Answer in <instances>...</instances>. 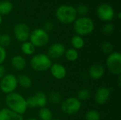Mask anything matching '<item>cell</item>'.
Instances as JSON below:
<instances>
[{"instance_id":"cell-1","label":"cell","mask_w":121,"mask_h":120,"mask_svg":"<svg viewBox=\"0 0 121 120\" xmlns=\"http://www.w3.org/2000/svg\"><path fill=\"white\" fill-rule=\"evenodd\" d=\"M5 103L8 107L7 108L21 115H23L28 110L26 99H25V98L21 94L15 92L6 95Z\"/></svg>"},{"instance_id":"cell-2","label":"cell","mask_w":121,"mask_h":120,"mask_svg":"<svg viewBox=\"0 0 121 120\" xmlns=\"http://www.w3.org/2000/svg\"><path fill=\"white\" fill-rule=\"evenodd\" d=\"M94 23L89 17L81 16L74 21L73 28L77 35L85 36L91 34L94 30Z\"/></svg>"},{"instance_id":"cell-3","label":"cell","mask_w":121,"mask_h":120,"mask_svg":"<svg viewBox=\"0 0 121 120\" xmlns=\"http://www.w3.org/2000/svg\"><path fill=\"white\" fill-rule=\"evenodd\" d=\"M55 16L57 19L62 23L69 24L74 23L77 19V13L76 8L69 5H62L59 6L56 11Z\"/></svg>"},{"instance_id":"cell-4","label":"cell","mask_w":121,"mask_h":120,"mask_svg":"<svg viewBox=\"0 0 121 120\" xmlns=\"http://www.w3.org/2000/svg\"><path fill=\"white\" fill-rule=\"evenodd\" d=\"M31 68L38 72L45 71L50 69L52 63V59L44 53H38L35 54L30 62Z\"/></svg>"},{"instance_id":"cell-5","label":"cell","mask_w":121,"mask_h":120,"mask_svg":"<svg viewBox=\"0 0 121 120\" xmlns=\"http://www.w3.org/2000/svg\"><path fill=\"white\" fill-rule=\"evenodd\" d=\"M29 40L35 48L42 47L48 44L50 37L48 33L43 28H36L30 32Z\"/></svg>"},{"instance_id":"cell-6","label":"cell","mask_w":121,"mask_h":120,"mask_svg":"<svg viewBox=\"0 0 121 120\" xmlns=\"http://www.w3.org/2000/svg\"><path fill=\"white\" fill-rule=\"evenodd\" d=\"M106 65L108 70L113 75L119 76L121 74V54L119 52H113L109 54Z\"/></svg>"},{"instance_id":"cell-7","label":"cell","mask_w":121,"mask_h":120,"mask_svg":"<svg viewBox=\"0 0 121 120\" xmlns=\"http://www.w3.org/2000/svg\"><path fill=\"white\" fill-rule=\"evenodd\" d=\"M82 108L81 101L76 97H69L61 103V110L67 115H74L79 112Z\"/></svg>"},{"instance_id":"cell-8","label":"cell","mask_w":121,"mask_h":120,"mask_svg":"<svg viewBox=\"0 0 121 120\" xmlns=\"http://www.w3.org/2000/svg\"><path fill=\"white\" fill-rule=\"evenodd\" d=\"M17 86V78L12 74H6L0 80V90L6 95L13 93Z\"/></svg>"},{"instance_id":"cell-9","label":"cell","mask_w":121,"mask_h":120,"mask_svg":"<svg viewBox=\"0 0 121 120\" xmlns=\"http://www.w3.org/2000/svg\"><path fill=\"white\" fill-rule=\"evenodd\" d=\"M28 108H44L48 103V97L42 91H37L26 99Z\"/></svg>"},{"instance_id":"cell-10","label":"cell","mask_w":121,"mask_h":120,"mask_svg":"<svg viewBox=\"0 0 121 120\" xmlns=\"http://www.w3.org/2000/svg\"><path fill=\"white\" fill-rule=\"evenodd\" d=\"M98 17L103 21L110 22L112 21L115 16V12L113 7L108 4L104 3L100 4L96 9Z\"/></svg>"},{"instance_id":"cell-11","label":"cell","mask_w":121,"mask_h":120,"mask_svg":"<svg viewBox=\"0 0 121 120\" xmlns=\"http://www.w3.org/2000/svg\"><path fill=\"white\" fill-rule=\"evenodd\" d=\"M13 33L16 39L21 42H26L30 37V30L28 25L24 23H18L13 28Z\"/></svg>"},{"instance_id":"cell-12","label":"cell","mask_w":121,"mask_h":120,"mask_svg":"<svg viewBox=\"0 0 121 120\" xmlns=\"http://www.w3.org/2000/svg\"><path fill=\"white\" fill-rule=\"evenodd\" d=\"M66 49L63 44L56 42L54 44H52L48 50L47 55L51 59H57L62 56H64L65 53Z\"/></svg>"},{"instance_id":"cell-13","label":"cell","mask_w":121,"mask_h":120,"mask_svg":"<svg viewBox=\"0 0 121 120\" xmlns=\"http://www.w3.org/2000/svg\"><path fill=\"white\" fill-rule=\"evenodd\" d=\"M111 96V91L108 88L102 86L99 88L94 95L95 102L98 105H104L108 102Z\"/></svg>"},{"instance_id":"cell-14","label":"cell","mask_w":121,"mask_h":120,"mask_svg":"<svg viewBox=\"0 0 121 120\" xmlns=\"http://www.w3.org/2000/svg\"><path fill=\"white\" fill-rule=\"evenodd\" d=\"M50 71L52 76L57 80H62L67 76L66 68L60 64H52L50 68Z\"/></svg>"},{"instance_id":"cell-15","label":"cell","mask_w":121,"mask_h":120,"mask_svg":"<svg viewBox=\"0 0 121 120\" xmlns=\"http://www.w3.org/2000/svg\"><path fill=\"white\" fill-rule=\"evenodd\" d=\"M105 73L104 66L102 64H96L92 65L89 70V75L93 80H99L101 79Z\"/></svg>"},{"instance_id":"cell-16","label":"cell","mask_w":121,"mask_h":120,"mask_svg":"<svg viewBox=\"0 0 121 120\" xmlns=\"http://www.w3.org/2000/svg\"><path fill=\"white\" fill-rule=\"evenodd\" d=\"M0 120H23L21 115L17 114L9 108L0 110Z\"/></svg>"},{"instance_id":"cell-17","label":"cell","mask_w":121,"mask_h":120,"mask_svg":"<svg viewBox=\"0 0 121 120\" xmlns=\"http://www.w3.org/2000/svg\"><path fill=\"white\" fill-rule=\"evenodd\" d=\"M11 66L18 71H23L26 66V60L21 55H15L11 58Z\"/></svg>"},{"instance_id":"cell-18","label":"cell","mask_w":121,"mask_h":120,"mask_svg":"<svg viewBox=\"0 0 121 120\" xmlns=\"http://www.w3.org/2000/svg\"><path fill=\"white\" fill-rule=\"evenodd\" d=\"M16 78L18 85H19L21 88L28 89L32 86V80L26 74H21Z\"/></svg>"},{"instance_id":"cell-19","label":"cell","mask_w":121,"mask_h":120,"mask_svg":"<svg viewBox=\"0 0 121 120\" xmlns=\"http://www.w3.org/2000/svg\"><path fill=\"white\" fill-rule=\"evenodd\" d=\"M84 40L82 36H79L78 35H74L71 39V45L72 46V48L77 50L82 49L84 46Z\"/></svg>"},{"instance_id":"cell-20","label":"cell","mask_w":121,"mask_h":120,"mask_svg":"<svg viewBox=\"0 0 121 120\" xmlns=\"http://www.w3.org/2000/svg\"><path fill=\"white\" fill-rule=\"evenodd\" d=\"M21 50L25 55L30 56L35 52V47L31 42H30L29 41H26L22 43L21 46Z\"/></svg>"},{"instance_id":"cell-21","label":"cell","mask_w":121,"mask_h":120,"mask_svg":"<svg viewBox=\"0 0 121 120\" xmlns=\"http://www.w3.org/2000/svg\"><path fill=\"white\" fill-rule=\"evenodd\" d=\"M39 120H52L53 119V114L52 111L46 107L40 108L38 111Z\"/></svg>"},{"instance_id":"cell-22","label":"cell","mask_w":121,"mask_h":120,"mask_svg":"<svg viewBox=\"0 0 121 120\" xmlns=\"http://www.w3.org/2000/svg\"><path fill=\"white\" fill-rule=\"evenodd\" d=\"M13 9V4L9 1H0V15H7L11 12Z\"/></svg>"},{"instance_id":"cell-23","label":"cell","mask_w":121,"mask_h":120,"mask_svg":"<svg viewBox=\"0 0 121 120\" xmlns=\"http://www.w3.org/2000/svg\"><path fill=\"white\" fill-rule=\"evenodd\" d=\"M65 57L66 58V59L69 62H75L76 60L78 59L79 58V53L78 51L73 49V48H70L68 49L65 51Z\"/></svg>"},{"instance_id":"cell-24","label":"cell","mask_w":121,"mask_h":120,"mask_svg":"<svg viewBox=\"0 0 121 120\" xmlns=\"http://www.w3.org/2000/svg\"><path fill=\"white\" fill-rule=\"evenodd\" d=\"M91 93L89 89L88 88H82L79 90L77 93V98L80 101L89 100L91 98Z\"/></svg>"},{"instance_id":"cell-25","label":"cell","mask_w":121,"mask_h":120,"mask_svg":"<svg viewBox=\"0 0 121 120\" xmlns=\"http://www.w3.org/2000/svg\"><path fill=\"white\" fill-rule=\"evenodd\" d=\"M48 100H49L52 104L57 105V104H59L60 103H61L62 96L58 92L52 91L48 97Z\"/></svg>"},{"instance_id":"cell-26","label":"cell","mask_w":121,"mask_h":120,"mask_svg":"<svg viewBox=\"0 0 121 120\" xmlns=\"http://www.w3.org/2000/svg\"><path fill=\"white\" fill-rule=\"evenodd\" d=\"M86 120H100L101 114L99 111L95 110H89L85 115Z\"/></svg>"},{"instance_id":"cell-27","label":"cell","mask_w":121,"mask_h":120,"mask_svg":"<svg viewBox=\"0 0 121 120\" xmlns=\"http://www.w3.org/2000/svg\"><path fill=\"white\" fill-rule=\"evenodd\" d=\"M11 43V37L8 34H3L1 35L0 37V46H1L4 48L8 47L10 46Z\"/></svg>"},{"instance_id":"cell-28","label":"cell","mask_w":121,"mask_h":120,"mask_svg":"<svg viewBox=\"0 0 121 120\" xmlns=\"http://www.w3.org/2000/svg\"><path fill=\"white\" fill-rule=\"evenodd\" d=\"M101 50L104 54H109L113 52V45L109 42H104L101 45Z\"/></svg>"},{"instance_id":"cell-29","label":"cell","mask_w":121,"mask_h":120,"mask_svg":"<svg viewBox=\"0 0 121 120\" xmlns=\"http://www.w3.org/2000/svg\"><path fill=\"white\" fill-rule=\"evenodd\" d=\"M115 28L113 23L108 22L106 23L102 28V32L106 35H111L114 32Z\"/></svg>"},{"instance_id":"cell-30","label":"cell","mask_w":121,"mask_h":120,"mask_svg":"<svg viewBox=\"0 0 121 120\" xmlns=\"http://www.w3.org/2000/svg\"><path fill=\"white\" fill-rule=\"evenodd\" d=\"M76 11L77 15L79 14L82 16H85V15H86L89 12V8L85 4H80L77 7Z\"/></svg>"},{"instance_id":"cell-31","label":"cell","mask_w":121,"mask_h":120,"mask_svg":"<svg viewBox=\"0 0 121 120\" xmlns=\"http://www.w3.org/2000/svg\"><path fill=\"white\" fill-rule=\"evenodd\" d=\"M6 58V52L5 48L0 46V65H1Z\"/></svg>"},{"instance_id":"cell-32","label":"cell","mask_w":121,"mask_h":120,"mask_svg":"<svg viewBox=\"0 0 121 120\" xmlns=\"http://www.w3.org/2000/svg\"><path fill=\"white\" fill-rule=\"evenodd\" d=\"M53 28H54V24L51 21H47L44 24L43 30H45L46 32H49V31H51L53 29Z\"/></svg>"},{"instance_id":"cell-33","label":"cell","mask_w":121,"mask_h":120,"mask_svg":"<svg viewBox=\"0 0 121 120\" xmlns=\"http://www.w3.org/2000/svg\"><path fill=\"white\" fill-rule=\"evenodd\" d=\"M6 75V69L5 67L1 64L0 65V80Z\"/></svg>"},{"instance_id":"cell-34","label":"cell","mask_w":121,"mask_h":120,"mask_svg":"<svg viewBox=\"0 0 121 120\" xmlns=\"http://www.w3.org/2000/svg\"><path fill=\"white\" fill-rule=\"evenodd\" d=\"M121 75H119L118 76V86H121Z\"/></svg>"},{"instance_id":"cell-35","label":"cell","mask_w":121,"mask_h":120,"mask_svg":"<svg viewBox=\"0 0 121 120\" xmlns=\"http://www.w3.org/2000/svg\"><path fill=\"white\" fill-rule=\"evenodd\" d=\"M39 120L38 119H36V118H35V117H30V118H28V119H27V120Z\"/></svg>"},{"instance_id":"cell-36","label":"cell","mask_w":121,"mask_h":120,"mask_svg":"<svg viewBox=\"0 0 121 120\" xmlns=\"http://www.w3.org/2000/svg\"><path fill=\"white\" fill-rule=\"evenodd\" d=\"M1 23H2V16L0 15V25L1 24Z\"/></svg>"},{"instance_id":"cell-37","label":"cell","mask_w":121,"mask_h":120,"mask_svg":"<svg viewBox=\"0 0 121 120\" xmlns=\"http://www.w3.org/2000/svg\"><path fill=\"white\" fill-rule=\"evenodd\" d=\"M118 18L120 19V18H121V13H118Z\"/></svg>"},{"instance_id":"cell-38","label":"cell","mask_w":121,"mask_h":120,"mask_svg":"<svg viewBox=\"0 0 121 120\" xmlns=\"http://www.w3.org/2000/svg\"><path fill=\"white\" fill-rule=\"evenodd\" d=\"M52 120H60V119H54V118H53Z\"/></svg>"},{"instance_id":"cell-39","label":"cell","mask_w":121,"mask_h":120,"mask_svg":"<svg viewBox=\"0 0 121 120\" xmlns=\"http://www.w3.org/2000/svg\"><path fill=\"white\" fill-rule=\"evenodd\" d=\"M0 107H1V103H0Z\"/></svg>"},{"instance_id":"cell-40","label":"cell","mask_w":121,"mask_h":120,"mask_svg":"<svg viewBox=\"0 0 121 120\" xmlns=\"http://www.w3.org/2000/svg\"><path fill=\"white\" fill-rule=\"evenodd\" d=\"M0 37H1V34H0Z\"/></svg>"}]
</instances>
